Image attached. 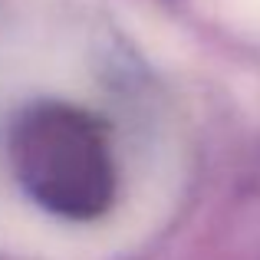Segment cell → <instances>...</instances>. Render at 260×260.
<instances>
[{"label": "cell", "instance_id": "6da1fadb", "mask_svg": "<svg viewBox=\"0 0 260 260\" xmlns=\"http://www.w3.org/2000/svg\"><path fill=\"white\" fill-rule=\"evenodd\" d=\"M10 168L26 198L66 221L102 217L115 201V158L95 115L70 102H33L13 119Z\"/></svg>", "mask_w": 260, "mask_h": 260}]
</instances>
